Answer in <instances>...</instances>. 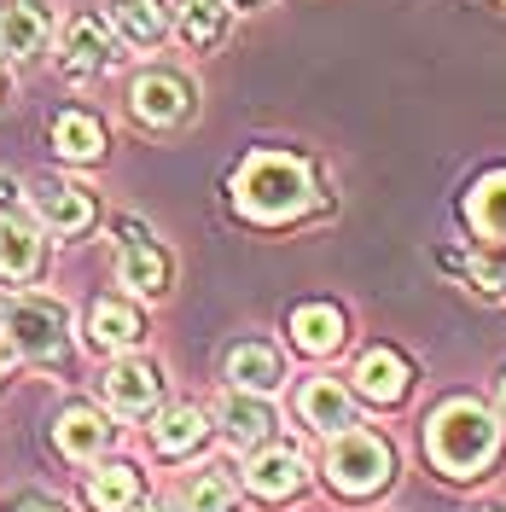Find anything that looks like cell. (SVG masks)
I'll return each mask as SVG.
<instances>
[{"instance_id":"1","label":"cell","mask_w":506,"mask_h":512,"mask_svg":"<svg viewBox=\"0 0 506 512\" xmlns=\"http://www.w3.org/2000/svg\"><path fill=\"white\" fill-rule=\"evenodd\" d=\"M233 204L256 216V222H285V216H303L315 204V181L303 158H285V152H256L245 158V169L233 175Z\"/></svg>"},{"instance_id":"2","label":"cell","mask_w":506,"mask_h":512,"mask_svg":"<svg viewBox=\"0 0 506 512\" xmlns=\"http://www.w3.org/2000/svg\"><path fill=\"white\" fill-rule=\"evenodd\" d=\"M501 448V425L489 408L477 402H448L443 414L431 419V460L448 478H477Z\"/></svg>"},{"instance_id":"3","label":"cell","mask_w":506,"mask_h":512,"mask_svg":"<svg viewBox=\"0 0 506 512\" xmlns=\"http://www.w3.org/2000/svg\"><path fill=\"white\" fill-rule=\"evenodd\" d=\"M396 472V454L379 431H361V425H344L332 431V448H326V483L344 489V495H373L384 489Z\"/></svg>"},{"instance_id":"4","label":"cell","mask_w":506,"mask_h":512,"mask_svg":"<svg viewBox=\"0 0 506 512\" xmlns=\"http://www.w3.org/2000/svg\"><path fill=\"white\" fill-rule=\"evenodd\" d=\"M0 332H6L12 350H24L30 361H59L70 315H64V303H53V297H12L0 309Z\"/></svg>"},{"instance_id":"5","label":"cell","mask_w":506,"mask_h":512,"mask_svg":"<svg viewBox=\"0 0 506 512\" xmlns=\"http://www.w3.org/2000/svg\"><path fill=\"white\" fill-rule=\"evenodd\" d=\"M128 111H134V123H146V128H175V123H187L192 88L175 70H140L134 88H128Z\"/></svg>"},{"instance_id":"6","label":"cell","mask_w":506,"mask_h":512,"mask_svg":"<svg viewBox=\"0 0 506 512\" xmlns=\"http://www.w3.org/2000/svg\"><path fill=\"white\" fill-rule=\"evenodd\" d=\"M53 35V18L41 0H0V53L6 59H35Z\"/></svg>"},{"instance_id":"7","label":"cell","mask_w":506,"mask_h":512,"mask_svg":"<svg viewBox=\"0 0 506 512\" xmlns=\"http://www.w3.org/2000/svg\"><path fill=\"white\" fill-rule=\"evenodd\" d=\"M117 280H123L134 297H163V291H169V256H163L152 239H140V227H123Z\"/></svg>"},{"instance_id":"8","label":"cell","mask_w":506,"mask_h":512,"mask_svg":"<svg viewBox=\"0 0 506 512\" xmlns=\"http://www.w3.org/2000/svg\"><path fill=\"white\" fill-rule=\"evenodd\" d=\"M105 396H111V408H117V414L146 419V414H158L163 379H158V367H152V361H117V367H111V379H105Z\"/></svg>"},{"instance_id":"9","label":"cell","mask_w":506,"mask_h":512,"mask_svg":"<svg viewBox=\"0 0 506 512\" xmlns=\"http://www.w3.org/2000/svg\"><path fill=\"white\" fill-rule=\"evenodd\" d=\"M35 216L53 227V233H82V227L94 222V198L88 187H76V181H35Z\"/></svg>"},{"instance_id":"10","label":"cell","mask_w":506,"mask_h":512,"mask_svg":"<svg viewBox=\"0 0 506 512\" xmlns=\"http://www.w3.org/2000/svg\"><path fill=\"white\" fill-rule=\"evenodd\" d=\"M111 59H117V41L99 18H70L64 24V70L70 76H99Z\"/></svg>"},{"instance_id":"11","label":"cell","mask_w":506,"mask_h":512,"mask_svg":"<svg viewBox=\"0 0 506 512\" xmlns=\"http://www.w3.org/2000/svg\"><path fill=\"white\" fill-rule=\"evenodd\" d=\"M216 419H222V431L233 448H256V443H268V431H274V414H268V402L256 390H233Z\"/></svg>"},{"instance_id":"12","label":"cell","mask_w":506,"mask_h":512,"mask_svg":"<svg viewBox=\"0 0 506 512\" xmlns=\"http://www.w3.org/2000/svg\"><path fill=\"white\" fill-rule=\"evenodd\" d=\"M297 408H303V419L315 425V431H344V425H355V402H349V390L338 379H309L303 384V396H297Z\"/></svg>"},{"instance_id":"13","label":"cell","mask_w":506,"mask_h":512,"mask_svg":"<svg viewBox=\"0 0 506 512\" xmlns=\"http://www.w3.org/2000/svg\"><path fill=\"white\" fill-rule=\"evenodd\" d=\"M245 483H251L262 501H285V495L303 489V460L291 448H262L251 460V472H245Z\"/></svg>"},{"instance_id":"14","label":"cell","mask_w":506,"mask_h":512,"mask_svg":"<svg viewBox=\"0 0 506 512\" xmlns=\"http://www.w3.org/2000/svg\"><path fill=\"white\" fill-rule=\"evenodd\" d=\"M88 338H94V350H134L146 338V326H140V315L128 303L99 297L94 309H88Z\"/></svg>"},{"instance_id":"15","label":"cell","mask_w":506,"mask_h":512,"mask_svg":"<svg viewBox=\"0 0 506 512\" xmlns=\"http://www.w3.org/2000/svg\"><path fill=\"white\" fill-rule=\"evenodd\" d=\"M227 12L233 6H222V0H175V30H181L192 53H210L227 35Z\"/></svg>"},{"instance_id":"16","label":"cell","mask_w":506,"mask_h":512,"mask_svg":"<svg viewBox=\"0 0 506 512\" xmlns=\"http://www.w3.org/2000/svg\"><path fill=\"white\" fill-rule=\"evenodd\" d=\"M355 384H361V396H373V402H402L408 396V361L396 350H367L361 355V367H355Z\"/></svg>"},{"instance_id":"17","label":"cell","mask_w":506,"mask_h":512,"mask_svg":"<svg viewBox=\"0 0 506 512\" xmlns=\"http://www.w3.org/2000/svg\"><path fill=\"white\" fill-rule=\"evenodd\" d=\"M285 379V367H280V355L268 350V344H233L227 350V384L233 390H274V384Z\"/></svg>"},{"instance_id":"18","label":"cell","mask_w":506,"mask_h":512,"mask_svg":"<svg viewBox=\"0 0 506 512\" xmlns=\"http://www.w3.org/2000/svg\"><path fill=\"white\" fill-rule=\"evenodd\" d=\"M53 437L70 460H94L99 448L111 443V419L99 414V408H70V414L53 425Z\"/></svg>"},{"instance_id":"19","label":"cell","mask_w":506,"mask_h":512,"mask_svg":"<svg viewBox=\"0 0 506 512\" xmlns=\"http://www.w3.org/2000/svg\"><path fill=\"white\" fill-rule=\"evenodd\" d=\"M466 216H472V227L489 245H506V169L477 181L472 198H466Z\"/></svg>"},{"instance_id":"20","label":"cell","mask_w":506,"mask_h":512,"mask_svg":"<svg viewBox=\"0 0 506 512\" xmlns=\"http://www.w3.org/2000/svg\"><path fill=\"white\" fill-rule=\"evenodd\" d=\"M291 332H297V344L309 355H332L344 344V315H338L332 303H303V309L291 315Z\"/></svg>"},{"instance_id":"21","label":"cell","mask_w":506,"mask_h":512,"mask_svg":"<svg viewBox=\"0 0 506 512\" xmlns=\"http://www.w3.org/2000/svg\"><path fill=\"white\" fill-rule=\"evenodd\" d=\"M111 18H117V30H123L134 47H158L163 35H169L163 0H111Z\"/></svg>"},{"instance_id":"22","label":"cell","mask_w":506,"mask_h":512,"mask_svg":"<svg viewBox=\"0 0 506 512\" xmlns=\"http://www.w3.org/2000/svg\"><path fill=\"white\" fill-rule=\"evenodd\" d=\"M41 268V239L24 222H0V280H30Z\"/></svg>"},{"instance_id":"23","label":"cell","mask_w":506,"mask_h":512,"mask_svg":"<svg viewBox=\"0 0 506 512\" xmlns=\"http://www.w3.org/2000/svg\"><path fill=\"white\" fill-rule=\"evenodd\" d=\"M204 437H210V419L198 414V408H169V414L152 425V443H158V454H192Z\"/></svg>"},{"instance_id":"24","label":"cell","mask_w":506,"mask_h":512,"mask_svg":"<svg viewBox=\"0 0 506 512\" xmlns=\"http://www.w3.org/2000/svg\"><path fill=\"white\" fill-rule=\"evenodd\" d=\"M53 146H59L70 163H88L105 152V128L88 117V111H64L59 123H53Z\"/></svg>"},{"instance_id":"25","label":"cell","mask_w":506,"mask_h":512,"mask_svg":"<svg viewBox=\"0 0 506 512\" xmlns=\"http://www.w3.org/2000/svg\"><path fill=\"white\" fill-rule=\"evenodd\" d=\"M134 501H140L134 466H99L94 478H88V507L94 512H128Z\"/></svg>"},{"instance_id":"26","label":"cell","mask_w":506,"mask_h":512,"mask_svg":"<svg viewBox=\"0 0 506 512\" xmlns=\"http://www.w3.org/2000/svg\"><path fill=\"white\" fill-rule=\"evenodd\" d=\"M187 512H239V483L227 478V472H198L187 483Z\"/></svg>"},{"instance_id":"27","label":"cell","mask_w":506,"mask_h":512,"mask_svg":"<svg viewBox=\"0 0 506 512\" xmlns=\"http://www.w3.org/2000/svg\"><path fill=\"white\" fill-rule=\"evenodd\" d=\"M466 280H472L483 297H501L506 291V256H472V262H466Z\"/></svg>"},{"instance_id":"28","label":"cell","mask_w":506,"mask_h":512,"mask_svg":"<svg viewBox=\"0 0 506 512\" xmlns=\"http://www.w3.org/2000/svg\"><path fill=\"white\" fill-rule=\"evenodd\" d=\"M18 512H64V507H59V501H24Z\"/></svg>"},{"instance_id":"29","label":"cell","mask_w":506,"mask_h":512,"mask_svg":"<svg viewBox=\"0 0 506 512\" xmlns=\"http://www.w3.org/2000/svg\"><path fill=\"white\" fill-rule=\"evenodd\" d=\"M140 512H175V507H163V501H146V507H140Z\"/></svg>"},{"instance_id":"30","label":"cell","mask_w":506,"mask_h":512,"mask_svg":"<svg viewBox=\"0 0 506 512\" xmlns=\"http://www.w3.org/2000/svg\"><path fill=\"white\" fill-rule=\"evenodd\" d=\"M6 361H12V350H6V344H0V379H6Z\"/></svg>"},{"instance_id":"31","label":"cell","mask_w":506,"mask_h":512,"mask_svg":"<svg viewBox=\"0 0 506 512\" xmlns=\"http://www.w3.org/2000/svg\"><path fill=\"white\" fill-rule=\"evenodd\" d=\"M222 6H256V0H222Z\"/></svg>"},{"instance_id":"32","label":"cell","mask_w":506,"mask_h":512,"mask_svg":"<svg viewBox=\"0 0 506 512\" xmlns=\"http://www.w3.org/2000/svg\"><path fill=\"white\" fill-rule=\"evenodd\" d=\"M0 94H6V64H0Z\"/></svg>"},{"instance_id":"33","label":"cell","mask_w":506,"mask_h":512,"mask_svg":"<svg viewBox=\"0 0 506 512\" xmlns=\"http://www.w3.org/2000/svg\"><path fill=\"white\" fill-rule=\"evenodd\" d=\"M501 402H506V390H501Z\"/></svg>"}]
</instances>
